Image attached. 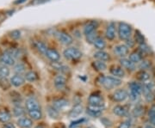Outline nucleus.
Listing matches in <instances>:
<instances>
[{
  "mask_svg": "<svg viewBox=\"0 0 155 128\" xmlns=\"http://www.w3.org/2000/svg\"><path fill=\"white\" fill-rule=\"evenodd\" d=\"M113 113L116 114V116L119 117H125L128 114V110L125 107L121 106V105H117L113 108Z\"/></svg>",
  "mask_w": 155,
  "mask_h": 128,
  "instance_id": "nucleus-24",
  "label": "nucleus"
},
{
  "mask_svg": "<svg viewBox=\"0 0 155 128\" xmlns=\"http://www.w3.org/2000/svg\"><path fill=\"white\" fill-rule=\"evenodd\" d=\"M17 125L21 128H31L33 126V121L29 118L21 117L17 120Z\"/></svg>",
  "mask_w": 155,
  "mask_h": 128,
  "instance_id": "nucleus-22",
  "label": "nucleus"
},
{
  "mask_svg": "<svg viewBox=\"0 0 155 128\" xmlns=\"http://www.w3.org/2000/svg\"><path fill=\"white\" fill-rule=\"evenodd\" d=\"M129 88V93L128 96L131 101H137L140 97L142 94V84H140L138 82H131L128 84Z\"/></svg>",
  "mask_w": 155,
  "mask_h": 128,
  "instance_id": "nucleus-3",
  "label": "nucleus"
},
{
  "mask_svg": "<svg viewBox=\"0 0 155 128\" xmlns=\"http://www.w3.org/2000/svg\"><path fill=\"white\" fill-rule=\"evenodd\" d=\"M35 128H44L42 126H35Z\"/></svg>",
  "mask_w": 155,
  "mask_h": 128,
  "instance_id": "nucleus-51",
  "label": "nucleus"
},
{
  "mask_svg": "<svg viewBox=\"0 0 155 128\" xmlns=\"http://www.w3.org/2000/svg\"><path fill=\"white\" fill-rule=\"evenodd\" d=\"M11 84L13 85L14 87H21L22 84H24L25 83V78L22 77V75H19V74H16L14 76H12L11 78Z\"/></svg>",
  "mask_w": 155,
  "mask_h": 128,
  "instance_id": "nucleus-19",
  "label": "nucleus"
},
{
  "mask_svg": "<svg viewBox=\"0 0 155 128\" xmlns=\"http://www.w3.org/2000/svg\"><path fill=\"white\" fill-rule=\"evenodd\" d=\"M28 116L34 120H39L42 118V113L41 109H35V110H28Z\"/></svg>",
  "mask_w": 155,
  "mask_h": 128,
  "instance_id": "nucleus-29",
  "label": "nucleus"
},
{
  "mask_svg": "<svg viewBox=\"0 0 155 128\" xmlns=\"http://www.w3.org/2000/svg\"><path fill=\"white\" fill-rule=\"evenodd\" d=\"M113 53L116 57H119L120 59L125 58L129 53V48L125 44L116 45L113 48Z\"/></svg>",
  "mask_w": 155,
  "mask_h": 128,
  "instance_id": "nucleus-8",
  "label": "nucleus"
},
{
  "mask_svg": "<svg viewBox=\"0 0 155 128\" xmlns=\"http://www.w3.org/2000/svg\"><path fill=\"white\" fill-rule=\"evenodd\" d=\"M35 47L37 49L39 53H41V54H43L45 55L46 54V53H47V51L48 49V47L46 46L45 43H43L42 41H41V40H36V41H35Z\"/></svg>",
  "mask_w": 155,
  "mask_h": 128,
  "instance_id": "nucleus-28",
  "label": "nucleus"
},
{
  "mask_svg": "<svg viewBox=\"0 0 155 128\" xmlns=\"http://www.w3.org/2000/svg\"><path fill=\"white\" fill-rule=\"evenodd\" d=\"M138 51L142 54V55L144 56L146 55V54H149L150 52H151V49H150L149 46L146 44V43H143V44L139 45Z\"/></svg>",
  "mask_w": 155,
  "mask_h": 128,
  "instance_id": "nucleus-39",
  "label": "nucleus"
},
{
  "mask_svg": "<svg viewBox=\"0 0 155 128\" xmlns=\"http://www.w3.org/2000/svg\"><path fill=\"white\" fill-rule=\"evenodd\" d=\"M144 97L147 102H152L154 100V98H155L154 92H153V93H149V94H147V95H144Z\"/></svg>",
  "mask_w": 155,
  "mask_h": 128,
  "instance_id": "nucleus-47",
  "label": "nucleus"
},
{
  "mask_svg": "<svg viewBox=\"0 0 155 128\" xmlns=\"http://www.w3.org/2000/svg\"><path fill=\"white\" fill-rule=\"evenodd\" d=\"M25 107L27 110H35V109H41V105L39 101L35 97H29L25 101Z\"/></svg>",
  "mask_w": 155,
  "mask_h": 128,
  "instance_id": "nucleus-15",
  "label": "nucleus"
},
{
  "mask_svg": "<svg viewBox=\"0 0 155 128\" xmlns=\"http://www.w3.org/2000/svg\"><path fill=\"white\" fill-rule=\"evenodd\" d=\"M69 106V101L64 98H60V99H56L53 101V107H55L57 110H63L65 108H67Z\"/></svg>",
  "mask_w": 155,
  "mask_h": 128,
  "instance_id": "nucleus-18",
  "label": "nucleus"
},
{
  "mask_svg": "<svg viewBox=\"0 0 155 128\" xmlns=\"http://www.w3.org/2000/svg\"><path fill=\"white\" fill-rule=\"evenodd\" d=\"M132 27L125 22H120L117 25V35L121 40H127L132 37Z\"/></svg>",
  "mask_w": 155,
  "mask_h": 128,
  "instance_id": "nucleus-2",
  "label": "nucleus"
},
{
  "mask_svg": "<svg viewBox=\"0 0 155 128\" xmlns=\"http://www.w3.org/2000/svg\"><path fill=\"white\" fill-rule=\"evenodd\" d=\"M93 57L94 59H97V60H101V61L107 62L110 59V56L108 53H106L105 51L104 50H97L93 53Z\"/></svg>",
  "mask_w": 155,
  "mask_h": 128,
  "instance_id": "nucleus-21",
  "label": "nucleus"
},
{
  "mask_svg": "<svg viewBox=\"0 0 155 128\" xmlns=\"http://www.w3.org/2000/svg\"><path fill=\"white\" fill-rule=\"evenodd\" d=\"M127 97H128V93L123 89H117L112 95L113 100L116 101V102H122V101L126 100Z\"/></svg>",
  "mask_w": 155,
  "mask_h": 128,
  "instance_id": "nucleus-12",
  "label": "nucleus"
},
{
  "mask_svg": "<svg viewBox=\"0 0 155 128\" xmlns=\"http://www.w3.org/2000/svg\"><path fill=\"white\" fill-rule=\"evenodd\" d=\"M25 114H26L25 109L22 107L20 106V105H16V106L14 107V108H13V115L15 117H22Z\"/></svg>",
  "mask_w": 155,
  "mask_h": 128,
  "instance_id": "nucleus-31",
  "label": "nucleus"
},
{
  "mask_svg": "<svg viewBox=\"0 0 155 128\" xmlns=\"http://www.w3.org/2000/svg\"><path fill=\"white\" fill-rule=\"evenodd\" d=\"M24 78H25V80L26 81H28V82H35V81H36L37 80V78H38V76H37V74L33 72V71H29L28 72L25 73V75H24Z\"/></svg>",
  "mask_w": 155,
  "mask_h": 128,
  "instance_id": "nucleus-34",
  "label": "nucleus"
},
{
  "mask_svg": "<svg viewBox=\"0 0 155 128\" xmlns=\"http://www.w3.org/2000/svg\"><path fill=\"white\" fill-rule=\"evenodd\" d=\"M92 45L94 46L95 48L97 49V50H104L106 46H107L105 40L104 39L103 37H101V36H97Z\"/></svg>",
  "mask_w": 155,
  "mask_h": 128,
  "instance_id": "nucleus-23",
  "label": "nucleus"
},
{
  "mask_svg": "<svg viewBox=\"0 0 155 128\" xmlns=\"http://www.w3.org/2000/svg\"><path fill=\"white\" fill-rule=\"evenodd\" d=\"M126 41V46H127L128 48H132V47H134V45H135V40H134V39H133L132 37L131 38H129V39H127V40H125Z\"/></svg>",
  "mask_w": 155,
  "mask_h": 128,
  "instance_id": "nucleus-46",
  "label": "nucleus"
},
{
  "mask_svg": "<svg viewBox=\"0 0 155 128\" xmlns=\"http://www.w3.org/2000/svg\"><path fill=\"white\" fill-rule=\"evenodd\" d=\"M56 37L58 40L61 42L62 45H65V46H70V45L72 44L73 42V39L72 37L67 34V32L65 31H59L56 33Z\"/></svg>",
  "mask_w": 155,
  "mask_h": 128,
  "instance_id": "nucleus-5",
  "label": "nucleus"
},
{
  "mask_svg": "<svg viewBox=\"0 0 155 128\" xmlns=\"http://www.w3.org/2000/svg\"><path fill=\"white\" fill-rule=\"evenodd\" d=\"M155 91V83L153 81H147L142 84V93L143 95H147L149 93H153Z\"/></svg>",
  "mask_w": 155,
  "mask_h": 128,
  "instance_id": "nucleus-20",
  "label": "nucleus"
},
{
  "mask_svg": "<svg viewBox=\"0 0 155 128\" xmlns=\"http://www.w3.org/2000/svg\"><path fill=\"white\" fill-rule=\"evenodd\" d=\"M148 120L151 125L155 126V105H153L150 107L148 111Z\"/></svg>",
  "mask_w": 155,
  "mask_h": 128,
  "instance_id": "nucleus-38",
  "label": "nucleus"
},
{
  "mask_svg": "<svg viewBox=\"0 0 155 128\" xmlns=\"http://www.w3.org/2000/svg\"><path fill=\"white\" fill-rule=\"evenodd\" d=\"M134 40L136 43L140 44H143L145 43V37L142 34L140 33L139 30H136L135 33H134Z\"/></svg>",
  "mask_w": 155,
  "mask_h": 128,
  "instance_id": "nucleus-40",
  "label": "nucleus"
},
{
  "mask_svg": "<svg viewBox=\"0 0 155 128\" xmlns=\"http://www.w3.org/2000/svg\"><path fill=\"white\" fill-rule=\"evenodd\" d=\"M10 36H11V39L13 40H18L20 39V37H21V31L20 30H13V31H11V33H10Z\"/></svg>",
  "mask_w": 155,
  "mask_h": 128,
  "instance_id": "nucleus-43",
  "label": "nucleus"
},
{
  "mask_svg": "<svg viewBox=\"0 0 155 128\" xmlns=\"http://www.w3.org/2000/svg\"><path fill=\"white\" fill-rule=\"evenodd\" d=\"M116 25L114 22L108 23L105 29V38L110 41L114 40L116 36Z\"/></svg>",
  "mask_w": 155,
  "mask_h": 128,
  "instance_id": "nucleus-7",
  "label": "nucleus"
},
{
  "mask_svg": "<svg viewBox=\"0 0 155 128\" xmlns=\"http://www.w3.org/2000/svg\"><path fill=\"white\" fill-rule=\"evenodd\" d=\"M10 75V69L7 66L3 64H0V79L4 78H7Z\"/></svg>",
  "mask_w": 155,
  "mask_h": 128,
  "instance_id": "nucleus-37",
  "label": "nucleus"
},
{
  "mask_svg": "<svg viewBox=\"0 0 155 128\" xmlns=\"http://www.w3.org/2000/svg\"><path fill=\"white\" fill-rule=\"evenodd\" d=\"M143 113H144V108H143L142 106H137L134 110V114L135 117L140 116Z\"/></svg>",
  "mask_w": 155,
  "mask_h": 128,
  "instance_id": "nucleus-44",
  "label": "nucleus"
},
{
  "mask_svg": "<svg viewBox=\"0 0 155 128\" xmlns=\"http://www.w3.org/2000/svg\"><path fill=\"white\" fill-rule=\"evenodd\" d=\"M97 36H98V35H97V32H94V33L90 34L89 35H86L85 37H86V40H87L88 43H90V44H93L94 40H96V38H97Z\"/></svg>",
  "mask_w": 155,
  "mask_h": 128,
  "instance_id": "nucleus-42",
  "label": "nucleus"
},
{
  "mask_svg": "<svg viewBox=\"0 0 155 128\" xmlns=\"http://www.w3.org/2000/svg\"><path fill=\"white\" fill-rule=\"evenodd\" d=\"M98 27V22L97 21H90L84 24L83 28V34L86 36L90 34L94 33L97 31V28Z\"/></svg>",
  "mask_w": 155,
  "mask_h": 128,
  "instance_id": "nucleus-11",
  "label": "nucleus"
},
{
  "mask_svg": "<svg viewBox=\"0 0 155 128\" xmlns=\"http://www.w3.org/2000/svg\"><path fill=\"white\" fill-rule=\"evenodd\" d=\"M104 109V106H91L89 105L86 108V113L87 114L91 116V117L97 118L100 117L103 114V111Z\"/></svg>",
  "mask_w": 155,
  "mask_h": 128,
  "instance_id": "nucleus-10",
  "label": "nucleus"
},
{
  "mask_svg": "<svg viewBox=\"0 0 155 128\" xmlns=\"http://www.w3.org/2000/svg\"><path fill=\"white\" fill-rule=\"evenodd\" d=\"M110 74L117 78L122 79L125 77V71L121 66H113L110 67Z\"/></svg>",
  "mask_w": 155,
  "mask_h": 128,
  "instance_id": "nucleus-16",
  "label": "nucleus"
},
{
  "mask_svg": "<svg viewBox=\"0 0 155 128\" xmlns=\"http://www.w3.org/2000/svg\"><path fill=\"white\" fill-rule=\"evenodd\" d=\"M83 106L81 104H76L75 106L72 107L70 113H69V116L71 118L78 117L83 113Z\"/></svg>",
  "mask_w": 155,
  "mask_h": 128,
  "instance_id": "nucleus-26",
  "label": "nucleus"
},
{
  "mask_svg": "<svg viewBox=\"0 0 155 128\" xmlns=\"http://www.w3.org/2000/svg\"><path fill=\"white\" fill-rule=\"evenodd\" d=\"M52 66L54 67L55 70L59 71L61 73H67L68 71H69V68L66 66H64L63 64H61L59 61L57 62H53L52 64Z\"/></svg>",
  "mask_w": 155,
  "mask_h": 128,
  "instance_id": "nucleus-30",
  "label": "nucleus"
},
{
  "mask_svg": "<svg viewBox=\"0 0 155 128\" xmlns=\"http://www.w3.org/2000/svg\"><path fill=\"white\" fill-rule=\"evenodd\" d=\"M144 128H155V126H153V125H147V126H146Z\"/></svg>",
  "mask_w": 155,
  "mask_h": 128,
  "instance_id": "nucleus-50",
  "label": "nucleus"
},
{
  "mask_svg": "<svg viewBox=\"0 0 155 128\" xmlns=\"http://www.w3.org/2000/svg\"><path fill=\"white\" fill-rule=\"evenodd\" d=\"M97 81L100 85L107 90L116 89L122 84V79L114 76H100Z\"/></svg>",
  "mask_w": 155,
  "mask_h": 128,
  "instance_id": "nucleus-1",
  "label": "nucleus"
},
{
  "mask_svg": "<svg viewBox=\"0 0 155 128\" xmlns=\"http://www.w3.org/2000/svg\"><path fill=\"white\" fill-rule=\"evenodd\" d=\"M11 114L6 110H0V122L7 123L11 120Z\"/></svg>",
  "mask_w": 155,
  "mask_h": 128,
  "instance_id": "nucleus-32",
  "label": "nucleus"
},
{
  "mask_svg": "<svg viewBox=\"0 0 155 128\" xmlns=\"http://www.w3.org/2000/svg\"><path fill=\"white\" fill-rule=\"evenodd\" d=\"M2 128H16V126H15V125H14L13 123L7 122L5 123V124L3 125Z\"/></svg>",
  "mask_w": 155,
  "mask_h": 128,
  "instance_id": "nucleus-49",
  "label": "nucleus"
},
{
  "mask_svg": "<svg viewBox=\"0 0 155 128\" xmlns=\"http://www.w3.org/2000/svg\"><path fill=\"white\" fill-rule=\"evenodd\" d=\"M54 87L58 90H62L67 85V78L61 73V74L56 76L55 78H54Z\"/></svg>",
  "mask_w": 155,
  "mask_h": 128,
  "instance_id": "nucleus-13",
  "label": "nucleus"
},
{
  "mask_svg": "<svg viewBox=\"0 0 155 128\" xmlns=\"http://www.w3.org/2000/svg\"><path fill=\"white\" fill-rule=\"evenodd\" d=\"M132 126V124L130 121H123L122 122L117 128H131Z\"/></svg>",
  "mask_w": 155,
  "mask_h": 128,
  "instance_id": "nucleus-48",
  "label": "nucleus"
},
{
  "mask_svg": "<svg viewBox=\"0 0 155 128\" xmlns=\"http://www.w3.org/2000/svg\"><path fill=\"white\" fill-rule=\"evenodd\" d=\"M0 63L7 66H12L16 64V59L8 51H6L0 55Z\"/></svg>",
  "mask_w": 155,
  "mask_h": 128,
  "instance_id": "nucleus-6",
  "label": "nucleus"
},
{
  "mask_svg": "<svg viewBox=\"0 0 155 128\" xmlns=\"http://www.w3.org/2000/svg\"><path fill=\"white\" fill-rule=\"evenodd\" d=\"M119 62H120V66L123 69H126L129 72H134L136 69V65L134 64L133 62L131 61L129 59H127L126 57L125 58H121L119 59Z\"/></svg>",
  "mask_w": 155,
  "mask_h": 128,
  "instance_id": "nucleus-14",
  "label": "nucleus"
},
{
  "mask_svg": "<svg viewBox=\"0 0 155 128\" xmlns=\"http://www.w3.org/2000/svg\"><path fill=\"white\" fill-rule=\"evenodd\" d=\"M11 55L13 56L15 59H18L20 56H21V52L18 50V49H16V48H13V49H11V50L8 51Z\"/></svg>",
  "mask_w": 155,
  "mask_h": 128,
  "instance_id": "nucleus-45",
  "label": "nucleus"
},
{
  "mask_svg": "<svg viewBox=\"0 0 155 128\" xmlns=\"http://www.w3.org/2000/svg\"><path fill=\"white\" fill-rule=\"evenodd\" d=\"M128 59L133 62L134 64L138 65L140 62H141L143 60V55H142L138 50L134 51V52L131 53L129 54V58H128Z\"/></svg>",
  "mask_w": 155,
  "mask_h": 128,
  "instance_id": "nucleus-25",
  "label": "nucleus"
},
{
  "mask_svg": "<svg viewBox=\"0 0 155 128\" xmlns=\"http://www.w3.org/2000/svg\"><path fill=\"white\" fill-rule=\"evenodd\" d=\"M48 116L52 119H58L60 114H59V110H57L55 107L53 106H49L48 107Z\"/></svg>",
  "mask_w": 155,
  "mask_h": 128,
  "instance_id": "nucleus-36",
  "label": "nucleus"
},
{
  "mask_svg": "<svg viewBox=\"0 0 155 128\" xmlns=\"http://www.w3.org/2000/svg\"><path fill=\"white\" fill-rule=\"evenodd\" d=\"M87 128H94V127H92V126H90V127H87Z\"/></svg>",
  "mask_w": 155,
  "mask_h": 128,
  "instance_id": "nucleus-52",
  "label": "nucleus"
},
{
  "mask_svg": "<svg viewBox=\"0 0 155 128\" xmlns=\"http://www.w3.org/2000/svg\"><path fill=\"white\" fill-rule=\"evenodd\" d=\"M137 78L140 82H147L150 79V74L147 71H140L137 75Z\"/></svg>",
  "mask_w": 155,
  "mask_h": 128,
  "instance_id": "nucleus-35",
  "label": "nucleus"
},
{
  "mask_svg": "<svg viewBox=\"0 0 155 128\" xmlns=\"http://www.w3.org/2000/svg\"><path fill=\"white\" fill-rule=\"evenodd\" d=\"M63 56L65 57L66 59L74 61V60L80 59L83 56V53L79 49H78L77 47L70 46L63 51Z\"/></svg>",
  "mask_w": 155,
  "mask_h": 128,
  "instance_id": "nucleus-4",
  "label": "nucleus"
},
{
  "mask_svg": "<svg viewBox=\"0 0 155 128\" xmlns=\"http://www.w3.org/2000/svg\"><path fill=\"white\" fill-rule=\"evenodd\" d=\"M92 66L96 71L97 72H104L107 70V65L104 61H101V60H97L96 59L92 62Z\"/></svg>",
  "mask_w": 155,
  "mask_h": 128,
  "instance_id": "nucleus-27",
  "label": "nucleus"
},
{
  "mask_svg": "<svg viewBox=\"0 0 155 128\" xmlns=\"http://www.w3.org/2000/svg\"><path fill=\"white\" fill-rule=\"evenodd\" d=\"M13 71H14V72L16 73V74L22 75V73H24L26 72V66L22 63H17V64H15L14 68H13Z\"/></svg>",
  "mask_w": 155,
  "mask_h": 128,
  "instance_id": "nucleus-33",
  "label": "nucleus"
},
{
  "mask_svg": "<svg viewBox=\"0 0 155 128\" xmlns=\"http://www.w3.org/2000/svg\"><path fill=\"white\" fill-rule=\"evenodd\" d=\"M45 56L50 59L52 62H57L61 59V54L60 53L55 49H52V48H48Z\"/></svg>",
  "mask_w": 155,
  "mask_h": 128,
  "instance_id": "nucleus-17",
  "label": "nucleus"
},
{
  "mask_svg": "<svg viewBox=\"0 0 155 128\" xmlns=\"http://www.w3.org/2000/svg\"><path fill=\"white\" fill-rule=\"evenodd\" d=\"M138 65L140 71H147V70L150 69V67H151V62L148 61V60H146V59H143L142 61L140 62Z\"/></svg>",
  "mask_w": 155,
  "mask_h": 128,
  "instance_id": "nucleus-41",
  "label": "nucleus"
},
{
  "mask_svg": "<svg viewBox=\"0 0 155 128\" xmlns=\"http://www.w3.org/2000/svg\"><path fill=\"white\" fill-rule=\"evenodd\" d=\"M89 105L91 106H104V98L98 93H93L89 96L88 99Z\"/></svg>",
  "mask_w": 155,
  "mask_h": 128,
  "instance_id": "nucleus-9",
  "label": "nucleus"
}]
</instances>
